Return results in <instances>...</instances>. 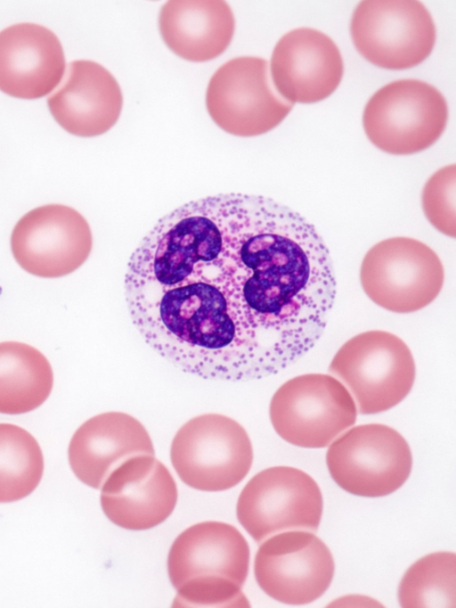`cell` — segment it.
Instances as JSON below:
<instances>
[{
    "label": "cell",
    "mask_w": 456,
    "mask_h": 608,
    "mask_svg": "<svg viewBox=\"0 0 456 608\" xmlns=\"http://www.w3.org/2000/svg\"><path fill=\"white\" fill-rule=\"evenodd\" d=\"M314 226L272 199L223 193L160 218L124 280L131 320L180 370L247 382L277 374L322 336L336 297Z\"/></svg>",
    "instance_id": "cell-1"
},
{
    "label": "cell",
    "mask_w": 456,
    "mask_h": 608,
    "mask_svg": "<svg viewBox=\"0 0 456 608\" xmlns=\"http://www.w3.org/2000/svg\"><path fill=\"white\" fill-rule=\"evenodd\" d=\"M249 546L232 525L194 524L173 542L167 557L175 606L248 607L241 591L248 572Z\"/></svg>",
    "instance_id": "cell-2"
},
{
    "label": "cell",
    "mask_w": 456,
    "mask_h": 608,
    "mask_svg": "<svg viewBox=\"0 0 456 608\" xmlns=\"http://www.w3.org/2000/svg\"><path fill=\"white\" fill-rule=\"evenodd\" d=\"M329 371L349 389L362 415L381 413L399 404L411 391L416 372L406 343L381 330L359 333L345 342Z\"/></svg>",
    "instance_id": "cell-3"
},
{
    "label": "cell",
    "mask_w": 456,
    "mask_h": 608,
    "mask_svg": "<svg viewBox=\"0 0 456 608\" xmlns=\"http://www.w3.org/2000/svg\"><path fill=\"white\" fill-rule=\"evenodd\" d=\"M170 459L186 485L203 491H222L236 486L248 473L253 448L238 422L220 414H204L177 431Z\"/></svg>",
    "instance_id": "cell-4"
},
{
    "label": "cell",
    "mask_w": 456,
    "mask_h": 608,
    "mask_svg": "<svg viewBox=\"0 0 456 608\" xmlns=\"http://www.w3.org/2000/svg\"><path fill=\"white\" fill-rule=\"evenodd\" d=\"M448 119L444 95L418 79H400L379 89L368 101L362 123L369 140L381 151L412 154L431 146Z\"/></svg>",
    "instance_id": "cell-5"
},
{
    "label": "cell",
    "mask_w": 456,
    "mask_h": 608,
    "mask_svg": "<svg viewBox=\"0 0 456 608\" xmlns=\"http://www.w3.org/2000/svg\"><path fill=\"white\" fill-rule=\"evenodd\" d=\"M360 280L366 295L395 313H411L430 304L442 290L444 271L437 254L422 242L392 237L365 254Z\"/></svg>",
    "instance_id": "cell-6"
},
{
    "label": "cell",
    "mask_w": 456,
    "mask_h": 608,
    "mask_svg": "<svg viewBox=\"0 0 456 608\" xmlns=\"http://www.w3.org/2000/svg\"><path fill=\"white\" fill-rule=\"evenodd\" d=\"M270 420L285 441L301 448L328 446L356 421L347 389L324 374H305L284 382L273 394Z\"/></svg>",
    "instance_id": "cell-7"
},
{
    "label": "cell",
    "mask_w": 456,
    "mask_h": 608,
    "mask_svg": "<svg viewBox=\"0 0 456 608\" xmlns=\"http://www.w3.org/2000/svg\"><path fill=\"white\" fill-rule=\"evenodd\" d=\"M334 481L353 495H389L407 481L412 456L406 440L385 424L353 427L337 438L326 454Z\"/></svg>",
    "instance_id": "cell-8"
},
{
    "label": "cell",
    "mask_w": 456,
    "mask_h": 608,
    "mask_svg": "<svg viewBox=\"0 0 456 608\" xmlns=\"http://www.w3.org/2000/svg\"><path fill=\"white\" fill-rule=\"evenodd\" d=\"M350 32L359 53L387 70L419 65L431 53L436 27L416 0H364L353 12Z\"/></svg>",
    "instance_id": "cell-9"
},
{
    "label": "cell",
    "mask_w": 456,
    "mask_h": 608,
    "mask_svg": "<svg viewBox=\"0 0 456 608\" xmlns=\"http://www.w3.org/2000/svg\"><path fill=\"white\" fill-rule=\"evenodd\" d=\"M322 495L306 472L274 466L256 473L237 503L240 523L256 543L287 530L316 531L322 519Z\"/></svg>",
    "instance_id": "cell-10"
},
{
    "label": "cell",
    "mask_w": 456,
    "mask_h": 608,
    "mask_svg": "<svg viewBox=\"0 0 456 608\" xmlns=\"http://www.w3.org/2000/svg\"><path fill=\"white\" fill-rule=\"evenodd\" d=\"M292 103L273 91L266 60L236 57L223 64L209 80L206 106L211 119L225 132L256 136L277 127Z\"/></svg>",
    "instance_id": "cell-11"
},
{
    "label": "cell",
    "mask_w": 456,
    "mask_h": 608,
    "mask_svg": "<svg viewBox=\"0 0 456 608\" xmlns=\"http://www.w3.org/2000/svg\"><path fill=\"white\" fill-rule=\"evenodd\" d=\"M93 236L86 219L62 204L37 207L22 216L11 234V250L19 266L43 278L67 275L88 259Z\"/></svg>",
    "instance_id": "cell-12"
},
{
    "label": "cell",
    "mask_w": 456,
    "mask_h": 608,
    "mask_svg": "<svg viewBox=\"0 0 456 608\" xmlns=\"http://www.w3.org/2000/svg\"><path fill=\"white\" fill-rule=\"evenodd\" d=\"M335 571L333 556L314 533L287 531L259 546L254 573L260 588L286 604H310L329 588Z\"/></svg>",
    "instance_id": "cell-13"
},
{
    "label": "cell",
    "mask_w": 456,
    "mask_h": 608,
    "mask_svg": "<svg viewBox=\"0 0 456 608\" xmlns=\"http://www.w3.org/2000/svg\"><path fill=\"white\" fill-rule=\"evenodd\" d=\"M175 481L154 455L132 456L107 477L101 491L105 515L116 525L133 530L153 528L173 512Z\"/></svg>",
    "instance_id": "cell-14"
},
{
    "label": "cell",
    "mask_w": 456,
    "mask_h": 608,
    "mask_svg": "<svg viewBox=\"0 0 456 608\" xmlns=\"http://www.w3.org/2000/svg\"><path fill=\"white\" fill-rule=\"evenodd\" d=\"M343 70L337 45L311 28L295 29L283 35L271 57L273 85L290 103H313L330 96L338 86Z\"/></svg>",
    "instance_id": "cell-15"
},
{
    "label": "cell",
    "mask_w": 456,
    "mask_h": 608,
    "mask_svg": "<svg viewBox=\"0 0 456 608\" xmlns=\"http://www.w3.org/2000/svg\"><path fill=\"white\" fill-rule=\"evenodd\" d=\"M57 36L45 26L22 22L0 31V90L34 99L51 93L65 72Z\"/></svg>",
    "instance_id": "cell-16"
},
{
    "label": "cell",
    "mask_w": 456,
    "mask_h": 608,
    "mask_svg": "<svg viewBox=\"0 0 456 608\" xmlns=\"http://www.w3.org/2000/svg\"><path fill=\"white\" fill-rule=\"evenodd\" d=\"M49 110L69 133L92 137L110 129L123 106L120 86L101 64L78 60L68 66L64 81L47 99Z\"/></svg>",
    "instance_id": "cell-17"
},
{
    "label": "cell",
    "mask_w": 456,
    "mask_h": 608,
    "mask_svg": "<svg viewBox=\"0 0 456 608\" xmlns=\"http://www.w3.org/2000/svg\"><path fill=\"white\" fill-rule=\"evenodd\" d=\"M139 455H154L151 439L136 418L123 412H106L86 421L68 450L74 474L94 489L120 464Z\"/></svg>",
    "instance_id": "cell-18"
},
{
    "label": "cell",
    "mask_w": 456,
    "mask_h": 608,
    "mask_svg": "<svg viewBox=\"0 0 456 608\" xmlns=\"http://www.w3.org/2000/svg\"><path fill=\"white\" fill-rule=\"evenodd\" d=\"M159 28L173 53L200 62L215 59L226 50L235 20L223 0H170L160 10Z\"/></svg>",
    "instance_id": "cell-19"
},
{
    "label": "cell",
    "mask_w": 456,
    "mask_h": 608,
    "mask_svg": "<svg viewBox=\"0 0 456 608\" xmlns=\"http://www.w3.org/2000/svg\"><path fill=\"white\" fill-rule=\"evenodd\" d=\"M53 385V369L42 352L23 342H0V413L35 410L47 399Z\"/></svg>",
    "instance_id": "cell-20"
},
{
    "label": "cell",
    "mask_w": 456,
    "mask_h": 608,
    "mask_svg": "<svg viewBox=\"0 0 456 608\" xmlns=\"http://www.w3.org/2000/svg\"><path fill=\"white\" fill-rule=\"evenodd\" d=\"M43 471L37 440L18 425L0 423V503L28 496L40 482Z\"/></svg>",
    "instance_id": "cell-21"
},
{
    "label": "cell",
    "mask_w": 456,
    "mask_h": 608,
    "mask_svg": "<svg viewBox=\"0 0 456 608\" xmlns=\"http://www.w3.org/2000/svg\"><path fill=\"white\" fill-rule=\"evenodd\" d=\"M402 607H456V555L437 552L423 556L404 573L398 589Z\"/></svg>",
    "instance_id": "cell-22"
},
{
    "label": "cell",
    "mask_w": 456,
    "mask_h": 608,
    "mask_svg": "<svg viewBox=\"0 0 456 608\" xmlns=\"http://www.w3.org/2000/svg\"><path fill=\"white\" fill-rule=\"evenodd\" d=\"M456 166L448 165L436 171L422 191V208L429 223L442 234L456 236Z\"/></svg>",
    "instance_id": "cell-23"
}]
</instances>
